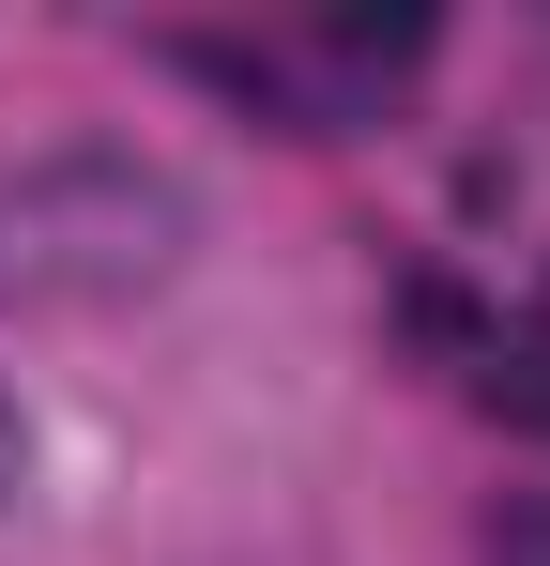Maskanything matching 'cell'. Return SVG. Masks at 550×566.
<instances>
[{"mask_svg":"<svg viewBox=\"0 0 550 566\" xmlns=\"http://www.w3.org/2000/svg\"><path fill=\"white\" fill-rule=\"evenodd\" d=\"M199 261V185L123 154V138H62L0 169V322H107L138 291Z\"/></svg>","mask_w":550,"mask_h":566,"instance_id":"cell-1","label":"cell"},{"mask_svg":"<svg viewBox=\"0 0 550 566\" xmlns=\"http://www.w3.org/2000/svg\"><path fill=\"white\" fill-rule=\"evenodd\" d=\"M489 566H550V490H520V505H489Z\"/></svg>","mask_w":550,"mask_h":566,"instance_id":"cell-3","label":"cell"},{"mask_svg":"<svg viewBox=\"0 0 550 566\" xmlns=\"http://www.w3.org/2000/svg\"><path fill=\"white\" fill-rule=\"evenodd\" d=\"M31 490V413H15V382H0V505Z\"/></svg>","mask_w":550,"mask_h":566,"instance_id":"cell-4","label":"cell"},{"mask_svg":"<svg viewBox=\"0 0 550 566\" xmlns=\"http://www.w3.org/2000/svg\"><path fill=\"white\" fill-rule=\"evenodd\" d=\"M489 413L550 429V337H505V353H489Z\"/></svg>","mask_w":550,"mask_h":566,"instance_id":"cell-2","label":"cell"}]
</instances>
